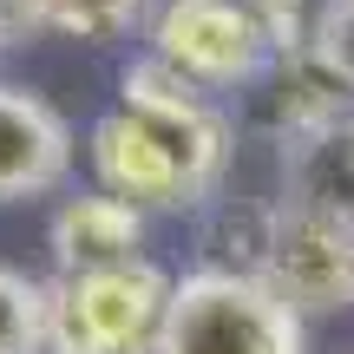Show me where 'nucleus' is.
<instances>
[{
  "label": "nucleus",
  "mask_w": 354,
  "mask_h": 354,
  "mask_svg": "<svg viewBox=\"0 0 354 354\" xmlns=\"http://www.w3.org/2000/svg\"><path fill=\"white\" fill-rule=\"evenodd\" d=\"M151 59H165L171 73H184L203 92H236L263 79L269 33L250 0H158Z\"/></svg>",
  "instance_id": "7ed1b4c3"
},
{
  "label": "nucleus",
  "mask_w": 354,
  "mask_h": 354,
  "mask_svg": "<svg viewBox=\"0 0 354 354\" xmlns=\"http://www.w3.org/2000/svg\"><path fill=\"white\" fill-rule=\"evenodd\" d=\"M46 250L59 269H105V263H131L145 256V210L112 190H86L66 197L46 223Z\"/></svg>",
  "instance_id": "1a4fd4ad"
},
{
  "label": "nucleus",
  "mask_w": 354,
  "mask_h": 354,
  "mask_svg": "<svg viewBox=\"0 0 354 354\" xmlns=\"http://www.w3.org/2000/svg\"><path fill=\"white\" fill-rule=\"evenodd\" d=\"M315 46L354 73V0H322L315 7Z\"/></svg>",
  "instance_id": "4468645a"
},
{
  "label": "nucleus",
  "mask_w": 354,
  "mask_h": 354,
  "mask_svg": "<svg viewBox=\"0 0 354 354\" xmlns=\"http://www.w3.org/2000/svg\"><path fill=\"white\" fill-rule=\"evenodd\" d=\"M282 203L354 223V112L282 138Z\"/></svg>",
  "instance_id": "9d476101"
},
{
  "label": "nucleus",
  "mask_w": 354,
  "mask_h": 354,
  "mask_svg": "<svg viewBox=\"0 0 354 354\" xmlns=\"http://www.w3.org/2000/svg\"><path fill=\"white\" fill-rule=\"evenodd\" d=\"M158 0H33V26L59 39H86V46H112L131 26H145Z\"/></svg>",
  "instance_id": "f8f14e48"
},
{
  "label": "nucleus",
  "mask_w": 354,
  "mask_h": 354,
  "mask_svg": "<svg viewBox=\"0 0 354 354\" xmlns=\"http://www.w3.org/2000/svg\"><path fill=\"white\" fill-rule=\"evenodd\" d=\"M335 354H354V342H348V348H335Z\"/></svg>",
  "instance_id": "2eb2a0df"
},
{
  "label": "nucleus",
  "mask_w": 354,
  "mask_h": 354,
  "mask_svg": "<svg viewBox=\"0 0 354 354\" xmlns=\"http://www.w3.org/2000/svg\"><path fill=\"white\" fill-rule=\"evenodd\" d=\"M256 276L308 322L342 315L354 308V223L276 197V223H269V250Z\"/></svg>",
  "instance_id": "20e7f679"
},
{
  "label": "nucleus",
  "mask_w": 354,
  "mask_h": 354,
  "mask_svg": "<svg viewBox=\"0 0 354 354\" xmlns=\"http://www.w3.org/2000/svg\"><path fill=\"white\" fill-rule=\"evenodd\" d=\"M0 354H46V282L0 263Z\"/></svg>",
  "instance_id": "ddd939ff"
},
{
  "label": "nucleus",
  "mask_w": 354,
  "mask_h": 354,
  "mask_svg": "<svg viewBox=\"0 0 354 354\" xmlns=\"http://www.w3.org/2000/svg\"><path fill=\"white\" fill-rule=\"evenodd\" d=\"M269 223H276V203L210 197L203 203V250H210V263L256 276V269H263V250H269Z\"/></svg>",
  "instance_id": "9b49d317"
},
{
  "label": "nucleus",
  "mask_w": 354,
  "mask_h": 354,
  "mask_svg": "<svg viewBox=\"0 0 354 354\" xmlns=\"http://www.w3.org/2000/svg\"><path fill=\"white\" fill-rule=\"evenodd\" d=\"M118 105H131L138 118H151L158 131H165V145L177 158H184L190 171H197V184L210 190H223V177H230V118H223V105L210 99L203 86H190L184 73H171L165 59H151L145 53L138 66H125V79H118Z\"/></svg>",
  "instance_id": "423d86ee"
},
{
  "label": "nucleus",
  "mask_w": 354,
  "mask_h": 354,
  "mask_svg": "<svg viewBox=\"0 0 354 354\" xmlns=\"http://www.w3.org/2000/svg\"><path fill=\"white\" fill-rule=\"evenodd\" d=\"M256 112L276 138H295V131H315V125H335V118L354 112V73L342 59L302 39L289 53H269L263 79H256Z\"/></svg>",
  "instance_id": "0eeeda50"
},
{
  "label": "nucleus",
  "mask_w": 354,
  "mask_h": 354,
  "mask_svg": "<svg viewBox=\"0 0 354 354\" xmlns=\"http://www.w3.org/2000/svg\"><path fill=\"white\" fill-rule=\"evenodd\" d=\"M73 171V125L39 92L0 86V203H33Z\"/></svg>",
  "instance_id": "6e6552de"
},
{
  "label": "nucleus",
  "mask_w": 354,
  "mask_h": 354,
  "mask_svg": "<svg viewBox=\"0 0 354 354\" xmlns=\"http://www.w3.org/2000/svg\"><path fill=\"white\" fill-rule=\"evenodd\" d=\"M151 354H308V315H295L263 276L203 263L171 282Z\"/></svg>",
  "instance_id": "f257e3e1"
},
{
  "label": "nucleus",
  "mask_w": 354,
  "mask_h": 354,
  "mask_svg": "<svg viewBox=\"0 0 354 354\" xmlns=\"http://www.w3.org/2000/svg\"><path fill=\"white\" fill-rule=\"evenodd\" d=\"M86 158H92L99 190L138 203L145 216L151 210H203V203H210V190L197 184V171H190L165 145V131H158L151 118H138L131 105H112V112L92 125Z\"/></svg>",
  "instance_id": "39448f33"
},
{
  "label": "nucleus",
  "mask_w": 354,
  "mask_h": 354,
  "mask_svg": "<svg viewBox=\"0 0 354 354\" xmlns=\"http://www.w3.org/2000/svg\"><path fill=\"white\" fill-rule=\"evenodd\" d=\"M171 308V276L151 256L59 269L46 282V354H151Z\"/></svg>",
  "instance_id": "f03ea898"
}]
</instances>
